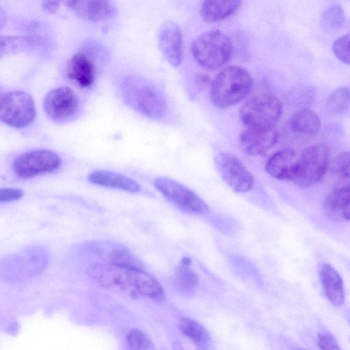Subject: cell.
<instances>
[{"instance_id":"cell-1","label":"cell","mask_w":350,"mask_h":350,"mask_svg":"<svg viewBox=\"0 0 350 350\" xmlns=\"http://www.w3.org/2000/svg\"><path fill=\"white\" fill-rule=\"evenodd\" d=\"M87 274L107 290L154 301L165 299V292L161 284L144 269L99 262L89 266Z\"/></svg>"},{"instance_id":"cell-2","label":"cell","mask_w":350,"mask_h":350,"mask_svg":"<svg viewBox=\"0 0 350 350\" xmlns=\"http://www.w3.org/2000/svg\"><path fill=\"white\" fill-rule=\"evenodd\" d=\"M125 102L135 111L151 119H159L167 110L163 93L152 82L138 77H129L121 83Z\"/></svg>"},{"instance_id":"cell-3","label":"cell","mask_w":350,"mask_h":350,"mask_svg":"<svg viewBox=\"0 0 350 350\" xmlns=\"http://www.w3.org/2000/svg\"><path fill=\"white\" fill-rule=\"evenodd\" d=\"M252 85L250 75L245 69L238 66H228L211 83V102L219 109L231 107L247 96Z\"/></svg>"},{"instance_id":"cell-4","label":"cell","mask_w":350,"mask_h":350,"mask_svg":"<svg viewBox=\"0 0 350 350\" xmlns=\"http://www.w3.org/2000/svg\"><path fill=\"white\" fill-rule=\"evenodd\" d=\"M49 261V252L44 246H29L0 260V279L23 281L31 278L42 273Z\"/></svg>"},{"instance_id":"cell-5","label":"cell","mask_w":350,"mask_h":350,"mask_svg":"<svg viewBox=\"0 0 350 350\" xmlns=\"http://www.w3.org/2000/svg\"><path fill=\"white\" fill-rule=\"evenodd\" d=\"M193 59L202 67L215 70L223 66L232 51L230 38L219 30H208L199 35L192 42Z\"/></svg>"},{"instance_id":"cell-6","label":"cell","mask_w":350,"mask_h":350,"mask_svg":"<svg viewBox=\"0 0 350 350\" xmlns=\"http://www.w3.org/2000/svg\"><path fill=\"white\" fill-rule=\"evenodd\" d=\"M330 151L325 144L305 149L297 157L290 181L301 187H310L319 183L329 167Z\"/></svg>"},{"instance_id":"cell-7","label":"cell","mask_w":350,"mask_h":350,"mask_svg":"<svg viewBox=\"0 0 350 350\" xmlns=\"http://www.w3.org/2000/svg\"><path fill=\"white\" fill-rule=\"evenodd\" d=\"M282 111L280 100L271 94H260L247 100L239 116L247 128H273Z\"/></svg>"},{"instance_id":"cell-8","label":"cell","mask_w":350,"mask_h":350,"mask_svg":"<svg viewBox=\"0 0 350 350\" xmlns=\"http://www.w3.org/2000/svg\"><path fill=\"white\" fill-rule=\"evenodd\" d=\"M36 110L32 96L22 90H13L0 98V120L5 124L23 129L36 118Z\"/></svg>"},{"instance_id":"cell-9","label":"cell","mask_w":350,"mask_h":350,"mask_svg":"<svg viewBox=\"0 0 350 350\" xmlns=\"http://www.w3.org/2000/svg\"><path fill=\"white\" fill-rule=\"evenodd\" d=\"M155 188L178 209L191 215L208 213L206 203L193 190L167 177H157L154 180Z\"/></svg>"},{"instance_id":"cell-10","label":"cell","mask_w":350,"mask_h":350,"mask_svg":"<svg viewBox=\"0 0 350 350\" xmlns=\"http://www.w3.org/2000/svg\"><path fill=\"white\" fill-rule=\"evenodd\" d=\"M62 164L59 155L52 150L38 149L19 154L12 163V170L21 178H29L51 173Z\"/></svg>"},{"instance_id":"cell-11","label":"cell","mask_w":350,"mask_h":350,"mask_svg":"<svg viewBox=\"0 0 350 350\" xmlns=\"http://www.w3.org/2000/svg\"><path fill=\"white\" fill-rule=\"evenodd\" d=\"M216 168L223 180L234 191L245 193L254 185V178L236 156L220 152L215 157Z\"/></svg>"},{"instance_id":"cell-12","label":"cell","mask_w":350,"mask_h":350,"mask_svg":"<svg viewBox=\"0 0 350 350\" xmlns=\"http://www.w3.org/2000/svg\"><path fill=\"white\" fill-rule=\"evenodd\" d=\"M43 107L51 119L58 122L66 121L72 118L78 112L79 98L69 87H57L45 96Z\"/></svg>"},{"instance_id":"cell-13","label":"cell","mask_w":350,"mask_h":350,"mask_svg":"<svg viewBox=\"0 0 350 350\" xmlns=\"http://www.w3.org/2000/svg\"><path fill=\"white\" fill-rule=\"evenodd\" d=\"M157 40L159 49L169 64L179 66L184 55L183 38L179 26L173 21L163 23L159 28Z\"/></svg>"},{"instance_id":"cell-14","label":"cell","mask_w":350,"mask_h":350,"mask_svg":"<svg viewBox=\"0 0 350 350\" xmlns=\"http://www.w3.org/2000/svg\"><path fill=\"white\" fill-rule=\"evenodd\" d=\"M278 133L273 128H247L239 136L240 147L251 156L262 155L275 145Z\"/></svg>"},{"instance_id":"cell-15","label":"cell","mask_w":350,"mask_h":350,"mask_svg":"<svg viewBox=\"0 0 350 350\" xmlns=\"http://www.w3.org/2000/svg\"><path fill=\"white\" fill-rule=\"evenodd\" d=\"M66 6L81 19L100 22L111 18L115 12V7L108 1H67Z\"/></svg>"},{"instance_id":"cell-16","label":"cell","mask_w":350,"mask_h":350,"mask_svg":"<svg viewBox=\"0 0 350 350\" xmlns=\"http://www.w3.org/2000/svg\"><path fill=\"white\" fill-rule=\"evenodd\" d=\"M90 250L95 255L99 256L103 259V262L112 264L118 266L127 267L137 269H144V265L133 254L126 248L118 244L113 243H96Z\"/></svg>"},{"instance_id":"cell-17","label":"cell","mask_w":350,"mask_h":350,"mask_svg":"<svg viewBox=\"0 0 350 350\" xmlns=\"http://www.w3.org/2000/svg\"><path fill=\"white\" fill-rule=\"evenodd\" d=\"M68 77L81 88H90L96 79V69L91 59L84 53L79 52L68 60Z\"/></svg>"},{"instance_id":"cell-18","label":"cell","mask_w":350,"mask_h":350,"mask_svg":"<svg viewBox=\"0 0 350 350\" xmlns=\"http://www.w3.org/2000/svg\"><path fill=\"white\" fill-rule=\"evenodd\" d=\"M319 276L327 299L333 305L340 306L345 301L342 279L332 265L323 263L318 269Z\"/></svg>"},{"instance_id":"cell-19","label":"cell","mask_w":350,"mask_h":350,"mask_svg":"<svg viewBox=\"0 0 350 350\" xmlns=\"http://www.w3.org/2000/svg\"><path fill=\"white\" fill-rule=\"evenodd\" d=\"M297 159L296 152L293 149H282L267 160L266 172L275 179L290 181Z\"/></svg>"},{"instance_id":"cell-20","label":"cell","mask_w":350,"mask_h":350,"mask_svg":"<svg viewBox=\"0 0 350 350\" xmlns=\"http://www.w3.org/2000/svg\"><path fill=\"white\" fill-rule=\"evenodd\" d=\"M88 180L94 185L130 193H137L140 190V185L135 180L124 174L111 171L92 172L88 175Z\"/></svg>"},{"instance_id":"cell-21","label":"cell","mask_w":350,"mask_h":350,"mask_svg":"<svg viewBox=\"0 0 350 350\" xmlns=\"http://www.w3.org/2000/svg\"><path fill=\"white\" fill-rule=\"evenodd\" d=\"M44 44L41 38L0 35V58L14 53L37 51Z\"/></svg>"},{"instance_id":"cell-22","label":"cell","mask_w":350,"mask_h":350,"mask_svg":"<svg viewBox=\"0 0 350 350\" xmlns=\"http://www.w3.org/2000/svg\"><path fill=\"white\" fill-rule=\"evenodd\" d=\"M325 208L327 213L334 219L349 220L350 191L349 186L334 189L326 197Z\"/></svg>"},{"instance_id":"cell-23","label":"cell","mask_w":350,"mask_h":350,"mask_svg":"<svg viewBox=\"0 0 350 350\" xmlns=\"http://www.w3.org/2000/svg\"><path fill=\"white\" fill-rule=\"evenodd\" d=\"M240 1H204L200 14L204 21L211 23L233 14L241 5Z\"/></svg>"},{"instance_id":"cell-24","label":"cell","mask_w":350,"mask_h":350,"mask_svg":"<svg viewBox=\"0 0 350 350\" xmlns=\"http://www.w3.org/2000/svg\"><path fill=\"white\" fill-rule=\"evenodd\" d=\"M321 120L312 111L300 109L289 120V128L293 132L304 135H315L321 129Z\"/></svg>"},{"instance_id":"cell-25","label":"cell","mask_w":350,"mask_h":350,"mask_svg":"<svg viewBox=\"0 0 350 350\" xmlns=\"http://www.w3.org/2000/svg\"><path fill=\"white\" fill-rule=\"evenodd\" d=\"M180 330L200 349L205 350L210 346L211 337L208 331L196 320L190 318L183 319Z\"/></svg>"},{"instance_id":"cell-26","label":"cell","mask_w":350,"mask_h":350,"mask_svg":"<svg viewBox=\"0 0 350 350\" xmlns=\"http://www.w3.org/2000/svg\"><path fill=\"white\" fill-rule=\"evenodd\" d=\"M191 262L189 256H184L175 271L174 284L178 289L185 293L191 292L198 284V275L191 268Z\"/></svg>"},{"instance_id":"cell-27","label":"cell","mask_w":350,"mask_h":350,"mask_svg":"<svg viewBox=\"0 0 350 350\" xmlns=\"http://www.w3.org/2000/svg\"><path fill=\"white\" fill-rule=\"evenodd\" d=\"M349 103V89L346 87H341L329 95L326 103V108L332 114H339L348 108Z\"/></svg>"},{"instance_id":"cell-28","label":"cell","mask_w":350,"mask_h":350,"mask_svg":"<svg viewBox=\"0 0 350 350\" xmlns=\"http://www.w3.org/2000/svg\"><path fill=\"white\" fill-rule=\"evenodd\" d=\"M127 344L131 350H153L150 339L141 330L133 329L127 334Z\"/></svg>"},{"instance_id":"cell-29","label":"cell","mask_w":350,"mask_h":350,"mask_svg":"<svg viewBox=\"0 0 350 350\" xmlns=\"http://www.w3.org/2000/svg\"><path fill=\"white\" fill-rule=\"evenodd\" d=\"M330 165L332 172L343 180L349 178V153L344 151L335 157Z\"/></svg>"},{"instance_id":"cell-30","label":"cell","mask_w":350,"mask_h":350,"mask_svg":"<svg viewBox=\"0 0 350 350\" xmlns=\"http://www.w3.org/2000/svg\"><path fill=\"white\" fill-rule=\"evenodd\" d=\"M333 51L344 64H349V35L347 33L338 38L333 44Z\"/></svg>"},{"instance_id":"cell-31","label":"cell","mask_w":350,"mask_h":350,"mask_svg":"<svg viewBox=\"0 0 350 350\" xmlns=\"http://www.w3.org/2000/svg\"><path fill=\"white\" fill-rule=\"evenodd\" d=\"M344 12L340 6L335 5L329 8L324 14L323 18L325 24L329 28L340 27L344 19Z\"/></svg>"},{"instance_id":"cell-32","label":"cell","mask_w":350,"mask_h":350,"mask_svg":"<svg viewBox=\"0 0 350 350\" xmlns=\"http://www.w3.org/2000/svg\"><path fill=\"white\" fill-rule=\"evenodd\" d=\"M317 344L320 350H340L336 338L331 333L319 334Z\"/></svg>"},{"instance_id":"cell-33","label":"cell","mask_w":350,"mask_h":350,"mask_svg":"<svg viewBox=\"0 0 350 350\" xmlns=\"http://www.w3.org/2000/svg\"><path fill=\"white\" fill-rule=\"evenodd\" d=\"M23 192L15 188L0 189V203L17 200L23 196Z\"/></svg>"},{"instance_id":"cell-34","label":"cell","mask_w":350,"mask_h":350,"mask_svg":"<svg viewBox=\"0 0 350 350\" xmlns=\"http://www.w3.org/2000/svg\"><path fill=\"white\" fill-rule=\"evenodd\" d=\"M59 1H46L42 3V7L43 9L50 13L55 12L59 7Z\"/></svg>"},{"instance_id":"cell-35","label":"cell","mask_w":350,"mask_h":350,"mask_svg":"<svg viewBox=\"0 0 350 350\" xmlns=\"http://www.w3.org/2000/svg\"><path fill=\"white\" fill-rule=\"evenodd\" d=\"M6 22V15L4 10L0 7V30L4 27Z\"/></svg>"},{"instance_id":"cell-36","label":"cell","mask_w":350,"mask_h":350,"mask_svg":"<svg viewBox=\"0 0 350 350\" xmlns=\"http://www.w3.org/2000/svg\"><path fill=\"white\" fill-rule=\"evenodd\" d=\"M295 350H306V349H301V348H297V349H295Z\"/></svg>"},{"instance_id":"cell-37","label":"cell","mask_w":350,"mask_h":350,"mask_svg":"<svg viewBox=\"0 0 350 350\" xmlns=\"http://www.w3.org/2000/svg\"><path fill=\"white\" fill-rule=\"evenodd\" d=\"M1 96H2V94H1V92H0V98H1Z\"/></svg>"},{"instance_id":"cell-38","label":"cell","mask_w":350,"mask_h":350,"mask_svg":"<svg viewBox=\"0 0 350 350\" xmlns=\"http://www.w3.org/2000/svg\"><path fill=\"white\" fill-rule=\"evenodd\" d=\"M177 350H180V349H177Z\"/></svg>"}]
</instances>
